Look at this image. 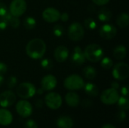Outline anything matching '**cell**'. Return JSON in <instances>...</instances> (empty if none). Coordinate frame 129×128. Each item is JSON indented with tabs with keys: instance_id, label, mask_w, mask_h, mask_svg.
Wrapping results in <instances>:
<instances>
[{
	"instance_id": "8992f818",
	"label": "cell",
	"mask_w": 129,
	"mask_h": 128,
	"mask_svg": "<svg viewBox=\"0 0 129 128\" xmlns=\"http://www.w3.org/2000/svg\"><path fill=\"white\" fill-rule=\"evenodd\" d=\"M119 95L117 90L109 88L104 91L101 95V100L106 105H113L117 103Z\"/></svg>"
},
{
	"instance_id": "484cf974",
	"label": "cell",
	"mask_w": 129,
	"mask_h": 128,
	"mask_svg": "<svg viewBox=\"0 0 129 128\" xmlns=\"http://www.w3.org/2000/svg\"><path fill=\"white\" fill-rule=\"evenodd\" d=\"M118 106L119 107L122 109V110H128L129 108V101L128 99L127 98V97H119V100L117 101Z\"/></svg>"
},
{
	"instance_id": "5b68a950",
	"label": "cell",
	"mask_w": 129,
	"mask_h": 128,
	"mask_svg": "<svg viewBox=\"0 0 129 128\" xmlns=\"http://www.w3.org/2000/svg\"><path fill=\"white\" fill-rule=\"evenodd\" d=\"M36 92L35 86L29 82L21 83L17 88V95L23 99H29L33 97Z\"/></svg>"
},
{
	"instance_id": "7402d4cb",
	"label": "cell",
	"mask_w": 129,
	"mask_h": 128,
	"mask_svg": "<svg viewBox=\"0 0 129 128\" xmlns=\"http://www.w3.org/2000/svg\"><path fill=\"white\" fill-rule=\"evenodd\" d=\"M85 88V93L90 96V97H95L98 95L99 94V90H98V88L97 87L96 84H93V83H91V82H88L87 84H85L83 87Z\"/></svg>"
},
{
	"instance_id": "83f0119b",
	"label": "cell",
	"mask_w": 129,
	"mask_h": 128,
	"mask_svg": "<svg viewBox=\"0 0 129 128\" xmlns=\"http://www.w3.org/2000/svg\"><path fill=\"white\" fill-rule=\"evenodd\" d=\"M101 62V66L105 69H110L113 67V60L110 57H103Z\"/></svg>"
},
{
	"instance_id": "ba28073f",
	"label": "cell",
	"mask_w": 129,
	"mask_h": 128,
	"mask_svg": "<svg viewBox=\"0 0 129 128\" xmlns=\"http://www.w3.org/2000/svg\"><path fill=\"white\" fill-rule=\"evenodd\" d=\"M26 2L25 0H13L9 7V12L14 17L22 16L26 11Z\"/></svg>"
},
{
	"instance_id": "4316f807",
	"label": "cell",
	"mask_w": 129,
	"mask_h": 128,
	"mask_svg": "<svg viewBox=\"0 0 129 128\" xmlns=\"http://www.w3.org/2000/svg\"><path fill=\"white\" fill-rule=\"evenodd\" d=\"M84 25H85V28L88 30H94L97 27L96 21L91 17H88V18L85 19L84 21Z\"/></svg>"
},
{
	"instance_id": "52a82bcc",
	"label": "cell",
	"mask_w": 129,
	"mask_h": 128,
	"mask_svg": "<svg viewBox=\"0 0 129 128\" xmlns=\"http://www.w3.org/2000/svg\"><path fill=\"white\" fill-rule=\"evenodd\" d=\"M113 76L114 78L122 81L128 78L129 76V66L125 63H119L113 67Z\"/></svg>"
},
{
	"instance_id": "3957f363",
	"label": "cell",
	"mask_w": 129,
	"mask_h": 128,
	"mask_svg": "<svg viewBox=\"0 0 129 128\" xmlns=\"http://www.w3.org/2000/svg\"><path fill=\"white\" fill-rule=\"evenodd\" d=\"M65 88L70 91H75V90H79L82 88L85 85L84 80L81 76L79 75H70L63 82Z\"/></svg>"
},
{
	"instance_id": "f35d334b",
	"label": "cell",
	"mask_w": 129,
	"mask_h": 128,
	"mask_svg": "<svg viewBox=\"0 0 129 128\" xmlns=\"http://www.w3.org/2000/svg\"><path fill=\"white\" fill-rule=\"evenodd\" d=\"M121 93L122 94V96L124 97H128V89L127 87H122L121 89Z\"/></svg>"
},
{
	"instance_id": "b9f144b4",
	"label": "cell",
	"mask_w": 129,
	"mask_h": 128,
	"mask_svg": "<svg viewBox=\"0 0 129 128\" xmlns=\"http://www.w3.org/2000/svg\"><path fill=\"white\" fill-rule=\"evenodd\" d=\"M101 128H116L113 125H112V124H105V125H104L103 127Z\"/></svg>"
},
{
	"instance_id": "9a60e30c",
	"label": "cell",
	"mask_w": 129,
	"mask_h": 128,
	"mask_svg": "<svg viewBox=\"0 0 129 128\" xmlns=\"http://www.w3.org/2000/svg\"><path fill=\"white\" fill-rule=\"evenodd\" d=\"M71 61L73 64L80 66L82 65L85 61V57L81 47L76 46L73 49V53L71 57Z\"/></svg>"
},
{
	"instance_id": "1f68e13d",
	"label": "cell",
	"mask_w": 129,
	"mask_h": 128,
	"mask_svg": "<svg viewBox=\"0 0 129 128\" xmlns=\"http://www.w3.org/2000/svg\"><path fill=\"white\" fill-rule=\"evenodd\" d=\"M7 12H8L6 5L0 2V17H2Z\"/></svg>"
},
{
	"instance_id": "4fadbf2b",
	"label": "cell",
	"mask_w": 129,
	"mask_h": 128,
	"mask_svg": "<svg viewBox=\"0 0 129 128\" xmlns=\"http://www.w3.org/2000/svg\"><path fill=\"white\" fill-rule=\"evenodd\" d=\"M60 13L54 8H48L42 12V18L48 23H54L60 20Z\"/></svg>"
},
{
	"instance_id": "ab89813d",
	"label": "cell",
	"mask_w": 129,
	"mask_h": 128,
	"mask_svg": "<svg viewBox=\"0 0 129 128\" xmlns=\"http://www.w3.org/2000/svg\"><path fill=\"white\" fill-rule=\"evenodd\" d=\"M92 103L90 101V100H84L82 102V106L84 107H90L91 106Z\"/></svg>"
},
{
	"instance_id": "d6986e66",
	"label": "cell",
	"mask_w": 129,
	"mask_h": 128,
	"mask_svg": "<svg viewBox=\"0 0 129 128\" xmlns=\"http://www.w3.org/2000/svg\"><path fill=\"white\" fill-rule=\"evenodd\" d=\"M113 57L119 60H123L127 55V49L124 45H118L113 49Z\"/></svg>"
},
{
	"instance_id": "44dd1931",
	"label": "cell",
	"mask_w": 129,
	"mask_h": 128,
	"mask_svg": "<svg viewBox=\"0 0 129 128\" xmlns=\"http://www.w3.org/2000/svg\"><path fill=\"white\" fill-rule=\"evenodd\" d=\"M98 19L102 22H107L112 17V12L107 7H102L100 8L98 14Z\"/></svg>"
},
{
	"instance_id": "e575fe53",
	"label": "cell",
	"mask_w": 129,
	"mask_h": 128,
	"mask_svg": "<svg viewBox=\"0 0 129 128\" xmlns=\"http://www.w3.org/2000/svg\"><path fill=\"white\" fill-rule=\"evenodd\" d=\"M8 70V66L6 64H5L4 63H2L0 62V74L1 75H3L5 73H6Z\"/></svg>"
},
{
	"instance_id": "7a4b0ae2",
	"label": "cell",
	"mask_w": 129,
	"mask_h": 128,
	"mask_svg": "<svg viewBox=\"0 0 129 128\" xmlns=\"http://www.w3.org/2000/svg\"><path fill=\"white\" fill-rule=\"evenodd\" d=\"M104 54L103 48L99 45L94 43L87 45L84 51L85 59L92 63H97L100 61L103 58Z\"/></svg>"
},
{
	"instance_id": "277c9868",
	"label": "cell",
	"mask_w": 129,
	"mask_h": 128,
	"mask_svg": "<svg viewBox=\"0 0 129 128\" xmlns=\"http://www.w3.org/2000/svg\"><path fill=\"white\" fill-rule=\"evenodd\" d=\"M85 35V29L78 22H75L70 24L68 28V36L69 38L74 41H81Z\"/></svg>"
},
{
	"instance_id": "ee69618b",
	"label": "cell",
	"mask_w": 129,
	"mask_h": 128,
	"mask_svg": "<svg viewBox=\"0 0 129 128\" xmlns=\"http://www.w3.org/2000/svg\"><path fill=\"white\" fill-rule=\"evenodd\" d=\"M3 82H4V77L2 76V75L0 74V86L2 85Z\"/></svg>"
},
{
	"instance_id": "74e56055",
	"label": "cell",
	"mask_w": 129,
	"mask_h": 128,
	"mask_svg": "<svg viewBox=\"0 0 129 128\" xmlns=\"http://www.w3.org/2000/svg\"><path fill=\"white\" fill-rule=\"evenodd\" d=\"M60 19L63 21V22H67L69 20V14L67 12L63 13L62 14H60Z\"/></svg>"
},
{
	"instance_id": "ac0fdd59",
	"label": "cell",
	"mask_w": 129,
	"mask_h": 128,
	"mask_svg": "<svg viewBox=\"0 0 129 128\" xmlns=\"http://www.w3.org/2000/svg\"><path fill=\"white\" fill-rule=\"evenodd\" d=\"M67 104L70 107H76L80 102L79 96L75 92H69L65 97Z\"/></svg>"
},
{
	"instance_id": "8d00e7d4",
	"label": "cell",
	"mask_w": 129,
	"mask_h": 128,
	"mask_svg": "<svg viewBox=\"0 0 129 128\" xmlns=\"http://www.w3.org/2000/svg\"><path fill=\"white\" fill-rule=\"evenodd\" d=\"M125 118H126V114L123 112V110L121 111V112H119L117 114V119H118L119 121H124Z\"/></svg>"
},
{
	"instance_id": "60d3db41",
	"label": "cell",
	"mask_w": 129,
	"mask_h": 128,
	"mask_svg": "<svg viewBox=\"0 0 129 128\" xmlns=\"http://www.w3.org/2000/svg\"><path fill=\"white\" fill-rule=\"evenodd\" d=\"M112 88H114V89H116V90H117L119 88V84L116 82V81H113V82H112Z\"/></svg>"
},
{
	"instance_id": "603a6c76",
	"label": "cell",
	"mask_w": 129,
	"mask_h": 128,
	"mask_svg": "<svg viewBox=\"0 0 129 128\" xmlns=\"http://www.w3.org/2000/svg\"><path fill=\"white\" fill-rule=\"evenodd\" d=\"M116 23L120 28H126L129 23L128 14L125 12L119 14L116 19Z\"/></svg>"
},
{
	"instance_id": "d4e9b609",
	"label": "cell",
	"mask_w": 129,
	"mask_h": 128,
	"mask_svg": "<svg viewBox=\"0 0 129 128\" xmlns=\"http://www.w3.org/2000/svg\"><path fill=\"white\" fill-rule=\"evenodd\" d=\"M36 25V21L34 17H26L24 19L23 26H24V27L26 29L31 30V29H34Z\"/></svg>"
},
{
	"instance_id": "9c48e42d",
	"label": "cell",
	"mask_w": 129,
	"mask_h": 128,
	"mask_svg": "<svg viewBox=\"0 0 129 128\" xmlns=\"http://www.w3.org/2000/svg\"><path fill=\"white\" fill-rule=\"evenodd\" d=\"M45 102L48 108L51 109H57L62 105V98L59 94L51 92L45 96Z\"/></svg>"
},
{
	"instance_id": "2e32d148",
	"label": "cell",
	"mask_w": 129,
	"mask_h": 128,
	"mask_svg": "<svg viewBox=\"0 0 129 128\" xmlns=\"http://www.w3.org/2000/svg\"><path fill=\"white\" fill-rule=\"evenodd\" d=\"M54 56L55 60L59 63H63L67 60L69 56V51L66 46L60 45L54 50Z\"/></svg>"
},
{
	"instance_id": "4dcf8cb0",
	"label": "cell",
	"mask_w": 129,
	"mask_h": 128,
	"mask_svg": "<svg viewBox=\"0 0 129 128\" xmlns=\"http://www.w3.org/2000/svg\"><path fill=\"white\" fill-rule=\"evenodd\" d=\"M17 84V79L15 76H11L7 81V86L9 88H14Z\"/></svg>"
},
{
	"instance_id": "e0dca14e",
	"label": "cell",
	"mask_w": 129,
	"mask_h": 128,
	"mask_svg": "<svg viewBox=\"0 0 129 128\" xmlns=\"http://www.w3.org/2000/svg\"><path fill=\"white\" fill-rule=\"evenodd\" d=\"M13 117L10 111L5 109H0V124L8 126L12 122Z\"/></svg>"
},
{
	"instance_id": "f546056e",
	"label": "cell",
	"mask_w": 129,
	"mask_h": 128,
	"mask_svg": "<svg viewBox=\"0 0 129 128\" xmlns=\"http://www.w3.org/2000/svg\"><path fill=\"white\" fill-rule=\"evenodd\" d=\"M41 66L44 69H46V70H49L51 69H52L53 67V62L51 59L49 58H45V59H43L42 61H41Z\"/></svg>"
},
{
	"instance_id": "d590c367",
	"label": "cell",
	"mask_w": 129,
	"mask_h": 128,
	"mask_svg": "<svg viewBox=\"0 0 129 128\" xmlns=\"http://www.w3.org/2000/svg\"><path fill=\"white\" fill-rule=\"evenodd\" d=\"M92 2H93L95 5H97L102 6V5H107V4L110 2V0H92Z\"/></svg>"
},
{
	"instance_id": "7c38bea8",
	"label": "cell",
	"mask_w": 129,
	"mask_h": 128,
	"mask_svg": "<svg viewBox=\"0 0 129 128\" xmlns=\"http://www.w3.org/2000/svg\"><path fill=\"white\" fill-rule=\"evenodd\" d=\"M16 100V96L11 91H5L0 94V106L4 108L12 106Z\"/></svg>"
},
{
	"instance_id": "5bb4252c",
	"label": "cell",
	"mask_w": 129,
	"mask_h": 128,
	"mask_svg": "<svg viewBox=\"0 0 129 128\" xmlns=\"http://www.w3.org/2000/svg\"><path fill=\"white\" fill-rule=\"evenodd\" d=\"M57 78L52 75H47L42 79L41 85L44 91H51L57 86Z\"/></svg>"
},
{
	"instance_id": "7bdbcfd3",
	"label": "cell",
	"mask_w": 129,
	"mask_h": 128,
	"mask_svg": "<svg viewBox=\"0 0 129 128\" xmlns=\"http://www.w3.org/2000/svg\"><path fill=\"white\" fill-rule=\"evenodd\" d=\"M36 106H37L38 107H42V101L41 100H39L37 101V103H36Z\"/></svg>"
},
{
	"instance_id": "d6a6232c",
	"label": "cell",
	"mask_w": 129,
	"mask_h": 128,
	"mask_svg": "<svg viewBox=\"0 0 129 128\" xmlns=\"http://www.w3.org/2000/svg\"><path fill=\"white\" fill-rule=\"evenodd\" d=\"M24 128H38V126L33 120H28L25 123Z\"/></svg>"
},
{
	"instance_id": "f1b7e54d",
	"label": "cell",
	"mask_w": 129,
	"mask_h": 128,
	"mask_svg": "<svg viewBox=\"0 0 129 128\" xmlns=\"http://www.w3.org/2000/svg\"><path fill=\"white\" fill-rule=\"evenodd\" d=\"M53 33L56 37H61L64 33V28L60 24H57L53 28Z\"/></svg>"
},
{
	"instance_id": "6da1fadb",
	"label": "cell",
	"mask_w": 129,
	"mask_h": 128,
	"mask_svg": "<svg viewBox=\"0 0 129 128\" xmlns=\"http://www.w3.org/2000/svg\"><path fill=\"white\" fill-rule=\"evenodd\" d=\"M46 51V45L40 38H34L28 42L26 46V53L32 59L42 58Z\"/></svg>"
},
{
	"instance_id": "cb8c5ba5",
	"label": "cell",
	"mask_w": 129,
	"mask_h": 128,
	"mask_svg": "<svg viewBox=\"0 0 129 128\" xmlns=\"http://www.w3.org/2000/svg\"><path fill=\"white\" fill-rule=\"evenodd\" d=\"M83 75L87 79L92 80L95 78L97 75V71L93 66H88L83 69Z\"/></svg>"
},
{
	"instance_id": "ffe728a7",
	"label": "cell",
	"mask_w": 129,
	"mask_h": 128,
	"mask_svg": "<svg viewBox=\"0 0 129 128\" xmlns=\"http://www.w3.org/2000/svg\"><path fill=\"white\" fill-rule=\"evenodd\" d=\"M57 126L59 128H72L73 121L68 116H61L57 121Z\"/></svg>"
},
{
	"instance_id": "8fae6325",
	"label": "cell",
	"mask_w": 129,
	"mask_h": 128,
	"mask_svg": "<svg viewBox=\"0 0 129 128\" xmlns=\"http://www.w3.org/2000/svg\"><path fill=\"white\" fill-rule=\"evenodd\" d=\"M117 34V29L113 24H104L99 29V35L101 38L110 40L113 38Z\"/></svg>"
},
{
	"instance_id": "30bf717a",
	"label": "cell",
	"mask_w": 129,
	"mask_h": 128,
	"mask_svg": "<svg viewBox=\"0 0 129 128\" xmlns=\"http://www.w3.org/2000/svg\"><path fill=\"white\" fill-rule=\"evenodd\" d=\"M16 110L19 115L23 118H27L32 115L33 107L28 101L20 100L16 105Z\"/></svg>"
},
{
	"instance_id": "f6af8a7d",
	"label": "cell",
	"mask_w": 129,
	"mask_h": 128,
	"mask_svg": "<svg viewBox=\"0 0 129 128\" xmlns=\"http://www.w3.org/2000/svg\"><path fill=\"white\" fill-rule=\"evenodd\" d=\"M43 91H44V90H43L42 88H41V89H39L37 92H38V94H42L43 93Z\"/></svg>"
},
{
	"instance_id": "836d02e7",
	"label": "cell",
	"mask_w": 129,
	"mask_h": 128,
	"mask_svg": "<svg viewBox=\"0 0 129 128\" xmlns=\"http://www.w3.org/2000/svg\"><path fill=\"white\" fill-rule=\"evenodd\" d=\"M8 23L2 17H0V31H3L7 28Z\"/></svg>"
}]
</instances>
